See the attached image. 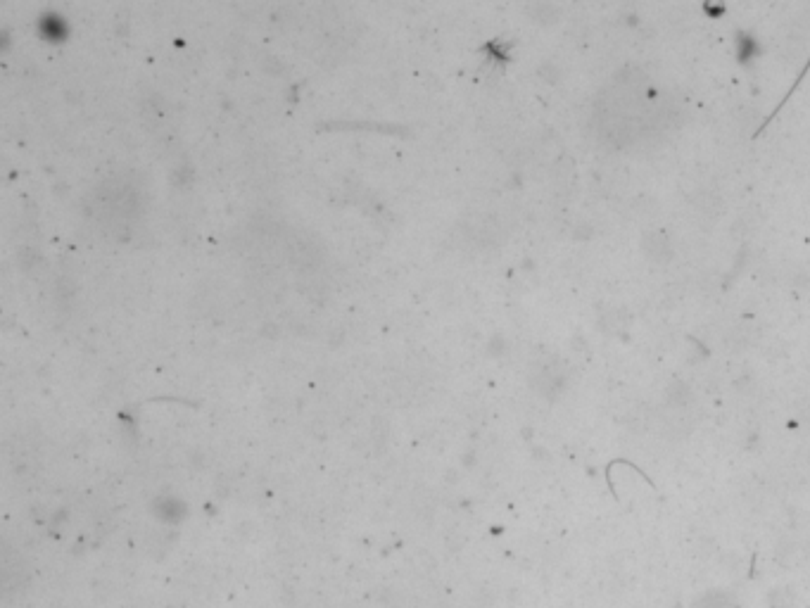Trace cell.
<instances>
[{
    "instance_id": "obj_1",
    "label": "cell",
    "mask_w": 810,
    "mask_h": 608,
    "mask_svg": "<svg viewBox=\"0 0 810 608\" xmlns=\"http://www.w3.org/2000/svg\"><path fill=\"white\" fill-rule=\"evenodd\" d=\"M694 608H730V597L727 594H704L699 601H696Z\"/></svg>"
}]
</instances>
